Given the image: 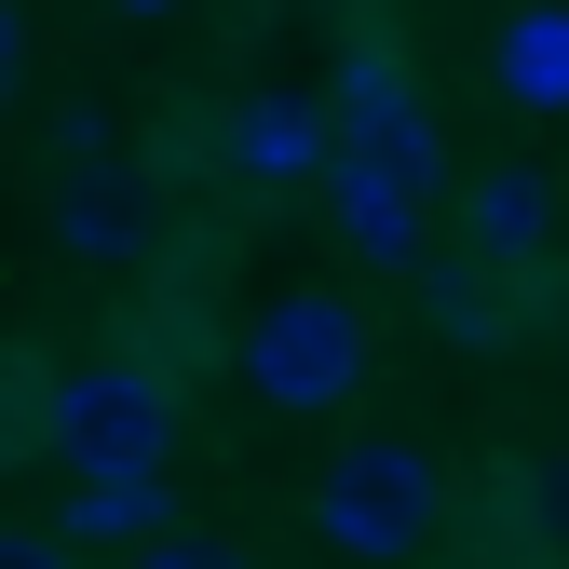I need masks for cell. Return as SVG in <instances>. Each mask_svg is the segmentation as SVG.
I'll return each instance as SVG.
<instances>
[{"instance_id":"1","label":"cell","mask_w":569,"mask_h":569,"mask_svg":"<svg viewBox=\"0 0 569 569\" xmlns=\"http://www.w3.org/2000/svg\"><path fill=\"white\" fill-rule=\"evenodd\" d=\"M312 529H326V556H352V569L435 556V542L461 529V516H448V461L407 448V435H339L326 475H312Z\"/></svg>"},{"instance_id":"2","label":"cell","mask_w":569,"mask_h":569,"mask_svg":"<svg viewBox=\"0 0 569 569\" xmlns=\"http://www.w3.org/2000/svg\"><path fill=\"white\" fill-rule=\"evenodd\" d=\"M231 367H244L258 407L326 420V407L367 393V312H352L339 284H284V299H258V312L231 326Z\"/></svg>"},{"instance_id":"3","label":"cell","mask_w":569,"mask_h":569,"mask_svg":"<svg viewBox=\"0 0 569 569\" xmlns=\"http://www.w3.org/2000/svg\"><path fill=\"white\" fill-rule=\"evenodd\" d=\"M54 461L68 475H163L177 461V380L136 367V352L54 367Z\"/></svg>"},{"instance_id":"4","label":"cell","mask_w":569,"mask_h":569,"mask_svg":"<svg viewBox=\"0 0 569 569\" xmlns=\"http://www.w3.org/2000/svg\"><path fill=\"white\" fill-rule=\"evenodd\" d=\"M326 122H339V150H367V163H407V177H435L448 190V136H435V96H420V68L380 14H352L339 28V82H326Z\"/></svg>"},{"instance_id":"5","label":"cell","mask_w":569,"mask_h":569,"mask_svg":"<svg viewBox=\"0 0 569 569\" xmlns=\"http://www.w3.org/2000/svg\"><path fill=\"white\" fill-rule=\"evenodd\" d=\"M41 231L54 258H82V271H163V231H177V203L150 163H96V177H41Z\"/></svg>"},{"instance_id":"6","label":"cell","mask_w":569,"mask_h":569,"mask_svg":"<svg viewBox=\"0 0 569 569\" xmlns=\"http://www.w3.org/2000/svg\"><path fill=\"white\" fill-rule=\"evenodd\" d=\"M326 163H339L326 96L258 82V96H231V109H218V177H231V190H326Z\"/></svg>"},{"instance_id":"7","label":"cell","mask_w":569,"mask_h":569,"mask_svg":"<svg viewBox=\"0 0 569 569\" xmlns=\"http://www.w3.org/2000/svg\"><path fill=\"white\" fill-rule=\"evenodd\" d=\"M326 231L367 258V271H407V284H420V258H435V177L339 150V163H326Z\"/></svg>"},{"instance_id":"8","label":"cell","mask_w":569,"mask_h":569,"mask_svg":"<svg viewBox=\"0 0 569 569\" xmlns=\"http://www.w3.org/2000/svg\"><path fill=\"white\" fill-rule=\"evenodd\" d=\"M542 244H556V177H542V163H475V177H461V258L542 271Z\"/></svg>"},{"instance_id":"9","label":"cell","mask_w":569,"mask_h":569,"mask_svg":"<svg viewBox=\"0 0 569 569\" xmlns=\"http://www.w3.org/2000/svg\"><path fill=\"white\" fill-rule=\"evenodd\" d=\"M529 271H488V258H420V326H435L448 352H502L529 312Z\"/></svg>"},{"instance_id":"10","label":"cell","mask_w":569,"mask_h":569,"mask_svg":"<svg viewBox=\"0 0 569 569\" xmlns=\"http://www.w3.org/2000/svg\"><path fill=\"white\" fill-rule=\"evenodd\" d=\"M163 529H177V475H68V556L96 542V556L136 569Z\"/></svg>"},{"instance_id":"11","label":"cell","mask_w":569,"mask_h":569,"mask_svg":"<svg viewBox=\"0 0 569 569\" xmlns=\"http://www.w3.org/2000/svg\"><path fill=\"white\" fill-rule=\"evenodd\" d=\"M136 367H163L177 393H190V367H218V299H203V258H177V271H150V312H136Z\"/></svg>"},{"instance_id":"12","label":"cell","mask_w":569,"mask_h":569,"mask_svg":"<svg viewBox=\"0 0 569 569\" xmlns=\"http://www.w3.org/2000/svg\"><path fill=\"white\" fill-rule=\"evenodd\" d=\"M488 82H502V109H529V122L569 109V14L556 0H529V14L488 28Z\"/></svg>"},{"instance_id":"13","label":"cell","mask_w":569,"mask_h":569,"mask_svg":"<svg viewBox=\"0 0 569 569\" xmlns=\"http://www.w3.org/2000/svg\"><path fill=\"white\" fill-rule=\"evenodd\" d=\"M488 516H502L516 542H542V556H569V461H542V448H516V461H488V488H475Z\"/></svg>"},{"instance_id":"14","label":"cell","mask_w":569,"mask_h":569,"mask_svg":"<svg viewBox=\"0 0 569 569\" xmlns=\"http://www.w3.org/2000/svg\"><path fill=\"white\" fill-rule=\"evenodd\" d=\"M54 461V367L41 352H0V475Z\"/></svg>"},{"instance_id":"15","label":"cell","mask_w":569,"mask_h":569,"mask_svg":"<svg viewBox=\"0 0 569 569\" xmlns=\"http://www.w3.org/2000/svg\"><path fill=\"white\" fill-rule=\"evenodd\" d=\"M448 569H569V556H542V542H516L502 516L475 502V529H448Z\"/></svg>"},{"instance_id":"16","label":"cell","mask_w":569,"mask_h":569,"mask_svg":"<svg viewBox=\"0 0 569 569\" xmlns=\"http://www.w3.org/2000/svg\"><path fill=\"white\" fill-rule=\"evenodd\" d=\"M136 569H258V556H244V542H218V529H163Z\"/></svg>"},{"instance_id":"17","label":"cell","mask_w":569,"mask_h":569,"mask_svg":"<svg viewBox=\"0 0 569 569\" xmlns=\"http://www.w3.org/2000/svg\"><path fill=\"white\" fill-rule=\"evenodd\" d=\"M0 569H68V542H41V529H0Z\"/></svg>"},{"instance_id":"18","label":"cell","mask_w":569,"mask_h":569,"mask_svg":"<svg viewBox=\"0 0 569 569\" xmlns=\"http://www.w3.org/2000/svg\"><path fill=\"white\" fill-rule=\"evenodd\" d=\"M14 68H28V14L0 0V96H14Z\"/></svg>"}]
</instances>
